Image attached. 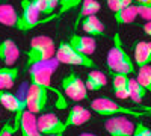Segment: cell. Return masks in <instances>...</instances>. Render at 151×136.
I'll return each instance as SVG.
<instances>
[{"label":"cell","mask_w":151,"mask_h":136,"mask_svg":"<svg viewBox=\"0 0 151 136\" xmlns=\"http://www.w3.org/2000/svg\"><path fill=\"white\" fill-rule=\"evenodd\" d=\"M58 65H59V62H58L56 59H50V60H45V62H40V64L32 65L29 68L30 85L41 86V88L48 89L50 92H55L56 97H58L56 107L58 109H67V100H65L64 94L52 86V76L55 74Z\"/></svg>","instance_id":"cell-1"},{"label":"cell","mask_w":151,"mask_h":136,"mask_svg":"<svg viewBox=\"0 0 151 136\" xmlns=\"http://www.w3.org/2000/svg\"><path fill=\"white\" fill-rule=\"evenodd\" d=\"M106 65L109 68V73H118L129 77L136 73V65L133 62V59L130 58V55L125 52L119 33L113 35V45L107 52Z\"/></svg>","instance_id":"cell-2"},{"label":"cell","mask_w":151,"mask_h":136,"mask_svg":"<svg viewBox=\"0 0 151 136\" xmlns=\"http://www.w3.org/2000/svg\"><path fill=\"white\" fill-rule=\"evenodd\" d=\"M55 53H56V45H55L52 38L42 36V35L35 36V38L30 40L29 50L26 52V58H27L26 68L29 70L35 64L45 62V60L53 59Z\"/></svg>","instance_id":"cell-3"},{"label":"cell","mask_w":151,"mask_h":136,"mask_svg":"<svg viewBox=\"0 0 151 136\" xmlns=\"http://www.w3.org/2000/svg\"><path fill=\"white\" fill-rule=\"evenodd\" d=\"M91 110L95 112L97 115L100 117H106V118H110V117H119V115H124V117H133V118H142L145 117L147 114L142 112V110H137V109H130L127 106H121L118 104L116 101L110 100V98H95V100L91 101L89 104Z\"/></svg>","instance_id":"cell-4"},{"label":"cell","mask_w":151,"mask_h":136,"mask_svg":"<svg viewBox=\"0 0 151 136\" xmlns=\"http://www.w3.org/2000/svg\"><path fill=\"white\" fill-rule=\"evenodd\" d=\"M55 59L59 64H65V65L83 67V68H89V70L95 68V62L91 59V56L79 53L77 50H74V48L65 41L59 42V45L56 47Z\"/></svg>","instance_id":"cell-5"},{"label":"cell","mask_w":151,"mask_h":136,"mask_svg":"<svg viewBox=\"0 0 151 136\" xmlns=\"http://www.w3.org/2000/svg\"><path fill=\"white\" fill-rule=\"evenodd\" d=\"M21 12L18 14V21L15 29L20 32H30L41 24V12L38 11L32 0H21Z\"/></svg>","instance_id":"cell-6"},{"label":"cell","mask_w":151,"mask_h":136,"mask_svg":"<svg viewBox=\"0 0 151 136\" xmlns=\"http://www.w3.org/2000/svg\"><path fill=\"white\" fill-rule=\"evenodd\" d=\"M0 104L14 115V124L17 129H20L21 115L26 110V94L17 95L11 91H0Z\"/></svg>","instance_id":"cell-7"},{"label":"cell","mask_w":151,"mask_h":136,"mask_svg":"<svg viewBox=\"0 0 151 136\" xmlns=\"http://www.w3.org/2000/svg\"><path fill=\"white\" fill-rule=\"evenodd\" d=\"M60 88H62L64 95H67L73 101H82L88 98L86 85L76 73H68L67 76L62 77Z\"/></svg>","instance_id":"cell-8"},{"label":"cell","mask_w":151,"mask_h":136,"mask_svg":"<svg viewBox=\"0 0 151 136\" xmlns=\"http://www.w3.org/2000/svg\"><path fill=\"white\" fill-rule=\"evenodd\" d=\"M48 92L50 91L45 88L29 83L26 91V110H29L33 115L41 114L48 103Z\"/></svg>","instance_id":"cell-9"},{"label":"cell","mask_w":151,"mask_h":136,"mask_svg":"<svg viewBox=\"0 0 151 136\" xmlns=\"http://www.w3.org/2000/svg\"><path fill=\"white\" fill-rule=\"evenodd\" d=\"M38 121V129L42 136H50V135H64L67 132V126L64 119H60L56 114H41L36 118Z\"/></svg>","instance_id":"cell-10"},{"label":"cell","mask_w":151,"mask_h":136,"mask_svg":"<svg viewBox=\"0 0 151 136\" xmlns=\"http://www.w3.org/2000/svg\"><path fill=\"white\" fill-rule=\"evenodd\" d=\"M104 129L109 136H132L134 132V122L129 117H110L104 121Z\"/></svg>","instance_id":"cell-11"},{"label":"cell","mask_w":151,"mask_h":136,"mask_svg":"<svg viewBox=\"0 0 151 136\" xmlns=\"http://www.w3.org/2000/svg\"><path fill=\"white\" fill-rule=\"evenodd\" d=\"M20 50L18 45L14 40H5L0 42V60L3 62L5 67H14L18 60Z\"/></svg>","instance_id":"cell-12"},{"label":"cell","mask_w":151,"mask_h":136,"mask_svg":"<svg viewBox=\"0 0 151 136\" xmlns=\"http://www.w3.org/2000/svg\"><path fill=\"white\" fill-rule=\"evenodd\" d=\"M91 119V112L88 109H85L83 106L80 104H76L70 109L68 112V117L64 119L67 129L70 127H77V126H82L85 124V122H88Z\"/></svg>","instance_id":"cell-13"},{"label":"cell","mask_w":151,"mask_h":136,"mask_svg":"<svg viewBox=\"0 0 151 136\" xmlns=\"http://www.w3.org/2000/svg\"><path fill=\"white\" fill-rule=\"evenodd\" d=\"M68 44L74 48V50H77L79 53L86 55V56H91L95 52V48H97V44H95L94 38H91V36L77 35V33H74L71 36Z\"/></svg>","instance_id":"cell-14"},{"label":"cell","mask_w":151,"mask_h":136,"mask_svg":"<svg viewBox=\"0 0 151 136\" xmlns=\"http://www.w3.org/2000/svg\"><path fill=\"white\" fill-rule=\"evenodd\" d=\"M134 65L145 67L151 65V42L150 41H137L133 47Z\"/></svg>","instance_id":"cell-15"},{"label":"cell","mask_w":151,"mask_h":136,"mask_svg":"<svg viewBox=\"0 0 151 136\" xmlns=\"http://www.w3.org/2000/svg\"><path fill=\"white\" fill-rule=\"evenodd\" d=\"M21 136H42L38 129V121H36V115L30 114L29 110H24V114L21 115L20 119V129Z\"/></svg>","instance_id":"cell-16"},{"label":"cell","mask_w":151,"mask_h":136,"mask_svg":"<svg viewBox=\"0 0 151 136\" xmlns=\"http://www.w3.org/2000/svg\"><path fill=\"white\" fill-rule=\"evenodd\" d=\"M20 77L18 67H2L0 68V91H9L14 88L15 82Z\"/></svg>","instance_id":"cell-17"},{"label":"cell","mask_w":151,"mask_h":136,"mask_svg":"<svg viewBox=\"0 0 151 136\" xmlns=\"http://www.w3.org/2000/svg\"><path fill=\"white\" fill-rule=\"evenodd\" d=\"M112 76V91L113 95L119 100H125L129 98V76L124 74H118V73H110Z\"/></svg>","instance_id":"cell-18"},{"label":"cell","mask_w":151,"mask_h":136,"mask_svg":"<svg viewBox=\"0 0 151 136\" xmlns=\"http://www.w3.org/2000/svg\"><path fill=\"white\" fill-rule=\"evenodd\" d=\"M80 26L85 33L91 35V38L94 36H103L104 35V24L97 15H89L80 21Z\"/></svg>","instance_id":"cell-19"},{"label":"cell","mask_w":151,"mask_h":136,"mask_svg":"<svg viewBox=\"0 0 151 136\" xmlns=\"http://www.w3.org/2000/svg\"><path fill=\"white\" fill-rule=\"evenodd\" d=\"M107 83V79L106 76L100 71V70H92L88 73V76H86V80H85V85H86V89L88 91H100V89H103L104 86Z\"/></svg>","instance_id":"cell-20"},{"label":"cell","mask_w":151,"mask_h":136,"mask_svg":"<svg viewBox=\"0 0 151 136\" xmlns=\"http://www.w3.org/2000/svg\"><path fill=\"white\" fill-rule=\"evenodd\" d=\"M18 21V12L15 8L8 3L0 5V24H3L6 27H15Z\"/></svg>","instance_id":"cell-21"},{"label":"cell","mask_w":151,"mask_h":136,"mask_svg":"<svg viewBox=\"0 0 151 136\" xmlns=\"http://www.w3.org/2000/svg\"><path fill=\"white\" fill-rule=\"evenodd\" d=\"M113 18H115L118 26L134 23V20L137 18V8H136V5L125 6V8L119 9L118 12H113Z\"/></svg>","instance_id":"cell-22"},{"label":"cell","mask_w":151,"mask_h":136,"mask_svg":"<svg viewBox=\"0 0 151 136\" xmlns=\"http://www.w3.org/2000/svg\"><path fill=\"white\" fill-rule=\"evenodd\" d=\"M100 9H101V5H100L98 0H83L82 5H80V11H79V15L76 18V26H79L80 21L89 15H97Z\"/></svg>","instance_id":"cell-23"},{"label":"cell","mask_w":151,"mask_h":136,"mask_svg":"<svg viewBox=\"0 0 151 136\" xmlns=\"http://www.w3.org/2000/svg\"><path fill=\"white\" fill-rule=\"evenodd\" d=\"M145 92L147 91L139 85V82H137L136 79H133V77L129 79V98L133 103L141 104L144 101V98H145Z\"/></svg>","instance_id":"cell-24"},{"label":"cell","mask_w":151,"mask_h":136,"mask_svg":"<svg viewBox=\"0 0 151 136\" xmlns=\"http://www.w3.org/2000/svg\"><path fill=\"white\" fill-rule=\"evenodd\" d=\"M32 2L35 3L38 11L45 17L55 15L56 9L59 8V0H32Z\"/></svg>","instance_id":"cell-25"},{"label":"cell","mask_w":151,"mask_h":136,"mask_svg":"<svg viewBox=\"0 0 151 136\" xmlns=\"http://www.w3.org/2000/svg\"><path fill=\"white\" fill-rule=\"evenodd\" d=\"M136 80L147 92L151 94V65L139 67V70H136Z\"/></svg>","instance_id":"cell-26"},{"label":"cell","mask_w":151,"mask_h":136,"mask_svg":"<svg viewBox=\"0 0 151 136\" xmlns=\"http://www.w3.org/2000/svg\"><path fill=\"white\" fill-rule=\"evenodd\" d=\"M83 0H59V8L56 11V17L60 18L64 14H67V12L76 9L77 6L82 5Z\"/></svg>","instance_id":"cell-27"},{"label":"cell","mask_w":151,"mask_h":136,"mask_svg":"<svg viewBox=\"0 0 151 136\" xmlns=\"http://www.w3.org/2000/svg\"><path fill=\"white\" fill-rule=\"evenodd\" d=\"M106 3H107V6H109L110 11L118 12L119 9H122L125 6L133 5V0H106Z\"/></svg>","instance_id":"cell-28"},{"label":"cell","mask_w":151,"mask_h":136,"mask_svg":"<svg viewBox=\"0 0 151 136\" xmlns=\"http://www.w3.org/2000/svg\"><path fill=\"white\" fill-rule=\"evenodd\" d=\"M15 132H18V129L15 127L14 121H12V119H8L5 124H3V127L0 129V136H14Z\"/></svg>","instance_id":"cell-29"},{"label":"cell","mask_w":151,"mask_h":136,"mask_svg":"<svg viewBox=\"0 0 151 136\" xmlns=\"http://www.w3.org/2000/svg\"><path fill=\"white\" fill-rule=\"evenodd\" d=\"M132 136H151V129L147 127L144 122L137 121V122H134V132Z\"/></svg>","instance_id":"cell-30"},{"label":"cell","mask_w":151,"mask_h":136,"mask_svg":"<svg viewBox=\"0 0 151 136\" xmlns=\"http://www.w3.org/2000/svg\"><path fill=\"white\" fill-rule=\"evenodd\" d=\"M137 8V17H141L147 21H151V5L145 6V5H136Z\"/></svg>","instance_id":"cell-31"},{"label":"cell","mask_w":151,"mask_h":136,"mask_svg":"<svg viewBox=\"0 0 151 136\" xmlns=\"http://www.w3.org/2000/svg\"><path fill=\"white\" fill-rule=\"evenodd\" d=\"M142 30L145 32V35L151 36V21H148V23L144 24V26H142Z\"/></svg>","instance_id":"cell-32"},{"label":"cell","mask_w":151,"mask_h":136,"mask_svg":"<svg viewBox=\"0 0 151 136\" xmlns=\"http://www.w3.org/2000/svg\"><path fill=\"white\" fill-rule=\"evenodd\" d=\"M137 5H145V6H150L151 5V0H136Z\"/></svg>","instance_id":"cell-33"},{"label":"cell","mask_w":151,"mask_h":136,"mask_svg":"<svg viewBox=\"0 0 151 136\" xmlns=\"http://www.w3.org/2000/svg\"><path fill=\"white\" fill-rule=\"evenodd\" d=\"M79 136H97V135H94V133H80Z\"/></svg>","instance_id":"cell-34"},{"label":"cell","mask_w":151,"mask_h":136,"mask_svg":"<svg viewBox=\"0 0 151 136\" xmlns=\"http://www.w3.org/2000/svg\"><path fill=\"white\" fill-rule=\"evenodd\" d=\"M50 136H64V135H50Z\"/></svg>","instance_id":"cell-35"}]
</instances>
